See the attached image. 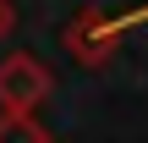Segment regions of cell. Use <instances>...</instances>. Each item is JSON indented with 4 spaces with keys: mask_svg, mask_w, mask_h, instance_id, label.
Returning <instances> with one entry per match:
<instances>
[{
    "mask_svg": "<svg viewBox=\"0 0 148 143\" xmlns=\"http://www.w3.org/2000/svg\"><path fill=\"white\" fill-rule=\"evenodd\" d=\"M115 44H121L115 17H104L99 6H82V11L66 22V50H71L77 66H104V61L115 55Z\"/></svg>",
    "mask_w": 148,
    "mask_h": 143,
    "instance_id": "2",
    "label": "cell"
},
{
    "mask_svg": "<svg viewBox=\"0 0 148 143\" xmlns=\"http://www.w3.org/2000/svg\"><path fill=\"white\" fill-rule=\"evenodd\" d=\"M148 11H132V17H115V33H126V28H132V22H143Z\"/></svg>",
    "mask_w": 148,
    "mask_h": 143,
    "instance_id": "5",
    "label": "cell"
},
{
    "mask_svg": "<svg viewBox=\"0 0 148 143\" xmlns=\"http://www.w3.org/2000/svg\"><path fill=\"white\" fill-rule=\"evenodd\" d=\"M0 143H55V138H49V127H44L38 116H11V110H0Z\"/></svg>",
    "mask_w": 148,
    "mask_h": 143,
    "instance_id": "3",
    "label": "cell"
},
{
    "mask_svg": "<svg viewBox=\"0 0 148 143\" xmlns=\"http://www.w3.org/2000/svg\"><path fill=\"white\" fill-rule=\"evenodd\" d=\"M49 88H55V77H49V66L38 61V55H5L0 61V110H11V116H33L44 99H49Z\"/></svg>",
    "mask_w": 148,
    "mask_h": 143,
    "instance_id": "1",
    "label": "cell"
},
{
    "mask_svg": "<svg viewBox=\"0 0 148 143\" xmlns=\"http://www.w3.org/2000/svg\"><path fill=\"white\" fill-rule=\"evenodd\" d=\"M11 28H16V6H11V0H0V39H5Z\"/></svg>",
    "mask_w": 148,
    "mask_h": 143,
    "instance_id": "4",
    "label": "cell"
}]
</instances>
